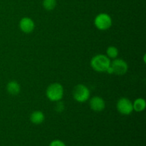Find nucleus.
Returning <instances> with one entry per match:
<instances>
[{
    "instance_id": "f03ea898",
    "label": "nucleus",
    "mask_w": 146,
    "mask_h": 146,
    "mask_svg": "<svg viewBox=\"0 0 146 146\" xmlns=\"http://www.w3.org/2000/svg\"><path fill=\"white\" fill-rule=\"evenodd\" d=\"M64 87L59 83H53L46 88V95L48 100L57 102L62 99L64 96Z\"/></svg>"
},
{
    "instance_id": "ddd939ff",
    "label": "nucleus",
    "mask_w": 146,
    "mask_h": 146,
    "mask_svg": "<svg viewBox=\"0 0 146 146\" xmlns=\"http://www.w3.org/2000/svg\"><path fill=\"white\" fill-rule=\"evenodd\" d=\"M43 7L47 11H52L56 7V0H43Z\"/></svg>"
},
{
    "instance_id": "39448f33",
    "label": "nucleus",
    "mask_w": 146,
    "mask_h": 146,
    "mask_svg": "<svg viewBox=\"0 0 146 146\" xmlns=\"http://www.w3.org/2000/svg\"><path fill=\"white\" fill-rule=\"evenodd\" d=\"M116 108L118 112L124 115H128L132 113L133 111V102L128 98H120L116 104Z\"/></svg>"
},
{
    "instance_id": "f8f14e48",
    "label": "nucleus",
    "mask_w": 146,
    "mask_h": 146,
    "mask_svg": "<svg viewBox=\"0 0 146 146\" xmlns=\"http://www.w3.org/2000/svg\"><path fill=\"white\" fill-rule=\"evenodd\" d=\"M118 53H119L118 49L114 46H110L106 50L107 56L109 58H113V59H115L118 57Z\"/></svg>"
},
{
    "instance_id": "1a4fd4ad",
    "label": "nucleus",
    "mask_w": 146,
    "mask_h": 146,
    "mask_svg": "<svg viewBox=\"0 0 146 146\" xmlns=\"http://www.w3.org/2000/svg\"><path fill=\"white\" fill-rule=\"evenodd\" d=\"M45 120V115L41 111H35L30 115V121L34 125H40Z\"/></svg>"
},
{
    "instance_id": "7ed1b4c3",
    "label": "nucleus",
    "mask_w": 146,
    "mask_h": 146,
    "mask_svg": "<svg viewBox=\"0 0 146 146\" xmlns=\"http://www.w3.org/2000/svg\"><path fill=\"white\" fill-rule=\"evenodd\" d=\"M90 90L84 84H78L73 90V97L78 103H84L89 99Z\"/></svg>"
},
{
    "instance_id": "20e7f679",
    "label": "nucleus",
    "mask_w": 146,
    "mask_h": 146,
    "mask_svg": "<svg viewBox=\"0 0 146 146\" xmlns=\"http://www.w3.org/2000/svg\"><path fill=\"white\" fill-rule=\"evenodd\" d=\"M112 24V18L106 13H101L98 14L94 19V24L96 27L101 31L108 30L111 28Z\"/></svg>"
},
{
    "instance_id": "4468645a",
    "label": "nucleus",
    "mask_w": 146,
    "mask_h": 146,
    "mask_svg": "<svg viewBox=\"0 0 146 146\" xmlns=\"http://www.w3.org/2000/svg\"><path fill=\"white\" fill-rule=\"evenodd\" d=\"M49 146H66L61 140H54L50 143Z\"/></svg>"
},
{
    "instance_id": "6e6552de",
    "label": "nucleus",
    "mask_w": 146,
    "mask_h": 146,
    "mask_svg": "<svg viewBox=\"0 0 146 146\" xmlns=\"http://www.w3.org/2000/svg\"><path fill=\"white\" fill-rule=\"evenodd\" d=\"M89 105L91 109L96 112H101L106 107L105 101L100 96H94L89 101Z\"/></svg>"
},
{
    "instance_id": "f257e3e1",
    "label": "nucleus",
    "mask_w": 146,
    "mask_h": 146,
    "mask_svg": "<svg viewBox=\"0 0 146 146\" xmlns=\"http://www.w3.org/2000/svg\"><path fill=\"white\" fill-rule=\"evenodd\" d=\"M111 60L104 54H97L91 60V66L97 72H106L111 66Z\"/></svg>"
},
{
    "instance_id": "9b49d317",
    "label": "nucleus",
    "mask_w": 146,
    "mask_h": 146,
    "mask_svg": "<svg viewBox=\"0 0 146 146\" xmlns=\"http://www.w3.org/2000/svg\"><path fill=\"white\" fill-rule=\"evenodd\" d=\"M146 107V102L145 100L142 98H138L134 101L133 103V111L136 112H142L145 109Z\"/></svg>"
},
{
    "instance_id": "0eeeda50",
    "label": "nucleus",
    "mask_w": 146,
    "mask_h": 146,
    "mask_svg": "<svg viewBox=\"0 0 146 146\" xmlns=\"http://www.w3.org/2000/svg\"><path fill=\"white\" fill-rule=\"evenodd\" d=\"M19 28L25 34H30L34 30L35 24L29 17H24L19 21Z\"/></svg>"
},
{
    "instance_id": "9d476101",
    "label": "nucleus",
    "mask_w": 146,
    "mask_h": 146,
    "mask_svg": "<svg viewBox=\"0 0 146 146\" xmlns=\"http://www.w3.org/2000/svg\"><path fill=\"white\" fill-rule=\"evenodd\" d=\"M7 92L11 95L17 96L21 91V86L17 81H11L7 84Z\"/></svg>"
},
{
    "instance_id": "423d86ee",
    "label": "nucleus",
    "mask_w": 146,
    "mask_h": 146,
    "mask_svg": "<svg viewBox=\"0 0 146 146\" xmlns=\"http://www.w3.org/2000/svg\"><path fill=\"white\" fill-rule=\"evenodd\" d=\"M111 67L113 70V74L118 76L124 75L128 70L127 62L121 58H115L111 63Z\"/></svg>"
}]
</instances>
